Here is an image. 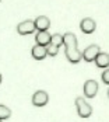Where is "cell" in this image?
<instances>
[{
	"instance_id": "cell-1",
	"label": "cell",
	"mask_w": 109,
	"mask_h": 122,
	"mask_svg": "<svg viewBox=\"0 0 109 122\" xmlns=\"http://www.w3.org/2000/svg\"><path fill=\"white\" fill-rule=\"evenodd\" d=\"M76 107H77V114L80 118H90L92 114V107L85 101L83 97H77L76 98Z\"/></svg>"
},
{
	"instance_id": "cell-2",
	"label": "cell",
	"mask_w": 109,
	"mask_h": 122,
	"mask_svg": "<svg viewBox=\"0 0 109 122\" xmlns=\"http://www.w3.org/2000/svg\"><path fill=\"white\" fill-rule=\"evenodd\" d=\"M99 52H101V48L98 45H95V44H92V45L87 46L81 52V59H84L85 62H94V59L97 58V55Z\"/></svg>"
},
{
	"instance_id": "cell-3",
	"label": "cell",
	"mask_w": 109,
	"mask_h": 122,
	"mask_svg": "<svg viewBox=\"0 0 109 122\" xmlns=\"http://www.w3.org/2000/svg\"><path fill=\"white\" fill-rule=\"evenodd\" d=\"M49 102V94L43 90H38L32 96V104L35 107H45Z\"/></svg>"
},
{
	"instance_id": "cell-4",
	"label": "cell",
	"mask_w": 109,
	"mask_h": 122,
	"mask_svg": "<svg viewBox=\"0 0 109 122\" xmlns=\"http://www.w3.org/2000/svg\"><path fill=\"white\" fill-rule=\"evenodd\" d=\"M17 32L20 35H29L32 32H35V25H34V21L32 20H25V21H21L20 24L17 25Z\"/></svg>"
},
{
	"instance_id": "cell-5",
	"label": "cell",
	"mask_w": 109,
	"mask_h": 122,
	"mask_svg": "<svg viewBox=\"0 0 109 122\" xmlns=\"http://www.w3.org/2000/svg\"><path fill=\"white\" fill-rule=\"evenodd\" d=\"M83 90H84V96L87 98H94L98 93V83L95 80H92V79L91 80H87L84 83Z\"/></svg>"
},
{
	"instance_id": "cell-6",
	"label": "cell",
	"mask_w": 109,
	"mask_h": 122,
	"mask_svg": "<svg viewBox=\"0 0 109 122\" xmlns=\"http://www.w3.org/2000/svg\"><path fill=\"white\" fill-rule=\"evenodd\" d=\"M80 30L84 34H92L97 30V23L91 17H85L84 20H81V23H80Z\"/></svg>"
},
{
	"instance_id": "cell-7",
	"label": "cell",
	"mask_w": 109,
	"mask_h": 122,
	"mask_svg": "<svg viewBox=\"0 0 109 122\" xmlns=\"http://www.w3.org/2000/svg\"><path fill=\"white\" fill-rule=\"evenodd\" d=\"M64 53H66V58L70 63H78L81 61V52L78 51V48H67L64 49Z\"/></svg>"
},
{
	"instance_id": "cell-8",
	"label": "cell",
	"mask_w": 109,
	"mask_h": 122,
	"mask_svg": "<svg viewBox=\"0 0 109 122\" xmlns=\"http://www.w3.org/2000/svg\"><path fill=\"white\" fill-rule=\"evenodd\" d=\"M34 25H35V30H38V31H48L50 27V20L46 15H39L35 18Z\"/></svg>"
},
{
	"instance_id": "cell-9",
	"label": "cell",
	"mask_w": 109,
	"mask_h": 122,
	"mask_svg": "<svg viewBox=\"0 0 109 122\" xmlns=\"http://www.w3.org/2000/svg\"><path fill=\"white\" fill-rule=\"evenodd\" d=\"M35 42H36V45L48 46L50 44V34L48 31H38L35 35Z\"/></svg>"
},
{
	"instance_id": "cell-10",
	"label": "cell",
	"mask_w": 109,
	"mask_h": 122,
	"mask_svg": "<svg viewBox=\"0 0 109 122\" xmlns=\"http://www.w3.org/2000/svg\"><path fill=\"white\" fill-rule=\"evenodd\" d=\"M94 62H95V65H97L98 67H101V69H108V66H109L108 52H99L97 55V58L94 59Z\"/></svg>"
},
{
	"instance_id": "cell-11",
	"label": "cell",
	"mask_w": 109,
	"mask_h": 122,
	"mask_svg": "<svg viewBox=\"0 0 109 122\" xmlns=\"http://www.w3.org/2000/svg\"><path fill=\"white\" fill-rule=\"evenodd\" d=\"M31 55L35 61H42L45 59L48 55H46V46H41V45H34L31 49Z\"/></svg>"
},
{
	"instance_id": "cell-12",
	"label": "cell",
	"mask_w": 109,
	"mask_h": 122,
	"mask_svg": "<svg viewBox=\"0 0 109 122\" xmlns=\"http://www.w3.org/2000/svg\"><path fill=\"white\" fill-rule=\"evenodd\" d=\"M63 46L67 48H77V37L73 32H66L63 35Z\"/></svg>"
},
{
	"instance_id": "cell-13",
	"label": "cell",
	"mask_w": 109,
	"mask_h": 122,
	"mask_svg": "<svg viewBox=\"0 0 109 122\" xmlns=\"http://www.w3.org/2000/svg\"><path fill=\"white\" fill-rule=\"evenodd\" d=\"M11 117V110L3 104H0V121H4V119H9Z\"/></svg>"
},
{
	"instance_id": "cell-14",
	"label": "cell",
	"mask_w": 109,
	"mask_h": 122,
	"mask_svg": "<svg viewBox=\"0 0 109 122\" xmlns=\"http://www.w3.org/2000/svg\"><path fill=\"white\" fill-rule=\"evenodd\" d=\"M50 44L55 45V46H57V48L63 46V35L62 34H53V35H50Z\"/></svg>"
},
{
	"instance_id": "cell-15",
	"label": "cell",
	"mask_w": 109,
	"mask_h": 122,
	"mask_svg": "<svg viewBox=\"0 0 109 122\" xmlns=\"http://www.w3.org/2000/svg\"><path fill=\"white\" fill-rule=\"evenodd\" d=\"M57 53H59V48L57 46H55L52 44H49L48 46H46V55L48 56H56Z\"/></svg>"
},
{
	"instance_id": "cell-16",
	"label": "cell",
	"mask_w": 109,
	"mask_h": 122,
	"mask_svg": "<svg viewBox=\"0 0 109 122\" xmlns=\"http://www.w3.org/2000/svg\"><path fill=\"white\" fill-rule=\"evenodd\" d=\"M101 77H102V80H104V83H105V84H109V70H108V69H105V72L102 73Z\"/></svg>"
},
{
	"instance_id": "cell-17",
	"label": "cell",
	"mask_w": 109,
	"mask_h": 122,
	"mask_svg": "<svg viewBox=\"0 0 109 122\" xmlns=\"http://www.w3.org/2000/svg\"><path fill=\"white\" fill-rule=\"evenodd\" d=\"M1 81H3V76H1V73H0V84H1Z\"/></svg>"
},
{
	"instance_id": "cell-18",
	"label": "cell",
	"mask_w": 109,
	"mask_h": 122,
	"mask_svg": "<svg viewBox=\"0 0 109 122\" xmlns=\"http://www.w3.org/2000/svg\"><path fill=\"white\" fill-rule=\"evenodd\" d=\"M0 3H1V0H0Z\"/></svg>"
},
{
	"instance_id": "cell-19",
	"label": "cell",
	"mask_w": 109,
	"mask_h": 122,
	"mask_svg": "<svg viewBox=\"0 0 109 122\" xmlns=\"http://www.w3.org/2000/svg\"><path fill=\"white\" fill-rule=\"evenodd\" d=\"M0 122H1V121H0Z\"/></svg>"
}]
</instances>
